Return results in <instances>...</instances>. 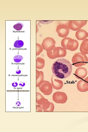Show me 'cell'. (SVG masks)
I'll return each mask as SVG.
<instances>
[{
  "label": "cell",
  "mask_w": 88,
  "mask_h": 132,
  "mask_svg": "<svg viewBox=\"0 0 88 132\" xmlns=\"http://www.w3.org/2000/svg\"><path fill=\"white\" fill-rule=\"evenodd\" d=\"M84 80L87 82L88 83V76L86 78H85Z\"/></svg>",
  "instance_id": "28"
},
{
  "label": "cell",
  "mask_w": 88,
  "mask_h": 132,
  "mask_svg": "<svg viewBox=\"0 0 88 132\" xmlns=\"http://www.w3.org/2000/svg\"><path fill=\"white\" fill-rule=\"evenodd\" d=\"M54 104L48 101L43 105V109L44 112H52L54 111Z\"/></svg>",
  "instance_id": "16"
},
{
  "label": "cell",
  "mask_w": 88,
  "mask_h": 132,
  "mask_svg": "<svg viewBox=\"0 0 88 132\" xmlns=\"http://www.w3.org/2000/svg\"><path fill=\"white\" fill-rule=\"evenodd\" d=\"M25 85V82L23 81H21L20 82L19 84V86L21 87H24Z\"/></svg>",
  "instance_id": "25"
},
{
  "label": "cell",
  "mask_w": 88,
  "mask_h": 132,
  "mask_svg": "<svg viewBox=\"0 0 88 132\" xmlns=\"http://www.w3.org/2000/svg\"><path fill=\"white\" fill-rule=\"evenodd\" d=\"M76 36L78 40H83L88 36V33L84 30L80 29L76 32Z\"/></svg>",
  "instance_id": "14"
},
{
  "label": "cell",
  "mask_w": 88,
  "mask_h": 132,
  "mask_svg": "<svg viewBox=\"0 0 88 132\" xmlns=\"http://www.w3.org/2000/svg\"><path fill=\"white\" fill-rule=\"evenodd\" d=\"M55 41L53 38L48 37L44 39L42 43L44 49L47 52L52 51L55 47Z\"/></svg>",
  "instance_id": "5"
},
{
  "label": "cell",
  "mask_w": 88,
  "mask_h": 132,
  "mask_svg": "<svg viewBox=\"0 0 88 132\" xmlns=\"http://www.w3.org/2000/svg\"><path fill=\"white\" fill-rule=\"evenodd\" d=\"M56 31L59 37L64 38L66 37L68 35L69 32V29L67 25L61 23L57 26Z\"/></svg>",
  "instance_id": "9"
},
{
  "label": "cell",
  "mask_w": 88,
  "mask_h": 132,
  "mask_svg": "<svg viewBox=\"0 0 88 132\" xmlns=\"http://www.w3.org/2000/svg\"><path fill=\"white\" fill-rule=\"evenodd\" d=\"M23 26V24L20 22L17 23L13 26V28L17 31L21 30Z\"/></svg>",
  "instance_id": "22"
},
{
  "label": "cell",
  "mask_w": 88,
  "mask_h": 132,
  "mask_svg": "<svg viewBox=\"0 0 88 132\" xmlns=\"http://www.w3.org/2000/svg\"><path fill=\"white\" fill-rule=\"evenodd\" d=\"M87 71L86 68L82 67L77 68L75 72V75L78 79H84L87 75Z\"/></svg>",
  "instance_id": "11"
},
{
  "label": "cell",
  "mask_w": 88,
  "mask_h": 132,
  "mask_svg": "<svg viewBox=\"0 0 88 132\" xmlns=\"http://www.w3.org/2000/svg\"><path fill=\"white\" fill-rule=\"evenodd\" d=\"M39 88L40 90L45 95H50L53 91L52 83L47 81L44 80Z\"/></svg>",
  "instance_id": "6"
},
{
  "label": "cell",
  "mask_w": 88,
  "mask_h": 132,
  "mask_svg": "<svg viewBox=\"0 0 88 132\" xmlns=\"http://www.w3.org/2000/svg\"><path fill=\"white\" fill-rule=\"evenodd\" d=\"M36 112H42V108L39 105H37L36 106Z\"/></svg>",
  "instance_id": "23"
},
{
  "label": "cell",
  "mask_w": 88,
  "mask_h": 132,
  "mask_svg": "<svg viewBox=\"0 0 88 132\" xmlns=\"http://www.w3.org/2000/svg\"><path fill=\"white\" fill-rule=\"evenodd\" d=\"M45 65V60L43 58L38 57L36 60V67L38 69H43Z\"/></svg>",
  "instance_id": "18"
},
{
  "label": "cell",
  "mask_w": 88,
  "mask_h": 132,
  "mask_svg": "<svg viewBox=\"0 0 88 132\" xmlns=\"http://www.w3.org/2000/svg\"><path fill=\"white\" fill-rule=\"evenodd\" d=\"M21 105V103L20 102L18 101L15 102V105L17 107H19Z\"/></svg>",
  "instance_id": "26"
},
{
  "label": "cell",
  "mask_w": 88,
  "mask_h": 132,
  "mask_svg": "<svg viewBox=\"0 0 88 132\" xmlns=\"http://www.w3.org/2000/svg\"><path fill=\"white\" fill-rule=\"evenodd\" d=\"M80 50L81 53L85 55L88 54V39H85L82 42Z\"/></svg>",
  "instance_id": "15"
},
{
  "label": "cell",
  "mask_w": 88,
  "mask_h": 132,
  "mask_svg": "<svg viewBox=\"0 0 88 132\" xmlns=\"http://www.w3.org/2000/svg\"><path fill=\"white\" fill-rule=\"evenodd\" d=\"M52 70L53 74L57 78H66L72 72V65L67 60L63 58L58 59L53 64Z\"/></svg>",
  "instance_id": "1"
},
{
  "label": "cell",
  "mask_w": 88,
  "mask_h": 132,
  "mask_svg": "<svg viewBox=\"0 0 88 132\" xmlns=\"http://www.w3.org/2000/svg\"><path fill=\"white\" fill-rule=\"evenodd\" d=\"M43 48L42 46L40 44L36 43V55L37 56L39 55L43 51Z\"/></svg>",
  "instance_id": "20"
},
{
  "label": "cell",
  "mask_w": 88,
  "mask_h": 132,
  "mask_svg": "<svg viewBox=\"0 0 88 132\" xmlns=\"http://www.w3.org/2000/svg\"><path fill=\"white\" fill-rule=\"evenodd\" d=\"M21 70L19 69H17L16 71V73L18 74H20L21 73Z\"/></svg>",
  "instance_id": "27"
},
{
  "label": "cell",
  "mask_w": 88,
  "mask_h": 132,
  "mask_svg": "<svg viewBox=\"0 0 88 132\" xmlns=\"http://www.w3.org/2000/svg\"><path fill=\"white\" fill-rule=\"evenodd\" d=\"M54 74L52 76L51 80L53 88L56 90L61 89L63 87V83L61 80L57 79Z\"/></svg>",
  "instance_id": "10"
},
{
  "label": "cell",
  "mask_w": 88,
  "mask_h": 132,
  "mask_svg": "<svg viewBox=\"0 0 88 132\" xmlns=\"http://www.w3.org/2000/svg\"><path fill=\"white\" fill-rule=\"evenodd\" d=\"M61 45L65 49L73 51L77 49L79 44L78 41L76 40L65 37L62 40Z\"/></svg>",
  "instance_id": "2"
},
{
  "label": "cell",
  "mask_w": 88,
  "mask_h": 132,
  "mask_svg": "<svg viewBox=\"0 0 88 132\" xmlns=\"http://www.w3.org/2000/svg\"><path fill=\"white\" fill-rule=\"evenodd\" d=\"M36 86L39 87L44 81V74L42 71L36 69Z\"/></svg>",
  "instance_id": "13"
},
{
  "label": "cell",
  "mask_w": 88,
  "mask_h": 132,
  "mask_svg": "<svg viewBox=\"0 0 88 132\" xmlns=\"http://www.w3.org/2000/svg\"><path fill=\"white\" fill-rule=\"evenodd\" d=\"M24 45L23 42L21 40L16 41L14 44V46L16 48H20L22 47Z\"/></svg>",
  "instance_id": "19"
},
{
  "label": "cell",
  "mask_w": 88,
  "mask_h": 132,
  "mask_svg": "<svg viewBox=\"0 0 88 132\" xmlns=\"http://www.w3.org/2000/svg\"><path fill=\"white\" fill-rule=\"evenodd\" d=\"M72 61L75 66L79 67L87 64L88 62V58L85 55L78 53H75L73 56Z\"/></svg>",
  "instance_id": "3"
},
{
  "label": "cell",
  "mask_w": 88,
  "mask_h": 132,
  "mask_svg": "<svg viewBox=\"0 0 88 132\" xmlns=\"http://www.w3.org/2000/svg\"><path fill=\"white\" fill-rule=\"evenodd\" d=\"M23 58V57L21 55H15L13 57L14 61L16 63H19L21 62Z\"/></svg>",
  "instance_id": "21"
},
{
  "label": "cell",
  "mask_w": 88,
  "mask_h": 132,
  "mask_svg": "<svg viewBox=\"0 0 88 132\" xmlns=\"http://www.w3.org/2000/svg\"><path fill=\"white\" fill-rule=\"evenodd\" d=\"M47 54L49 58L53 59L65 57L66 54V49L62 47H55L53 51L47 52Z\"/></svg>",
  "instance_id": "4"
},
{
  "label": "cell",
  "mask_w": 88,
  "mask_h": 132,
  "mask_svg": "<svg viewBox=\"0 0 88 132\" xmlns=\"http://www.w3.org/2000/svg\"><path fill=\"white\" fill-rule=\"evenodd\" d=\"M18 85V83L16 81H13L12 83V86L13 87H17Z\"/></svg>",
  "instance_id": "24"
},
{
  "label": "cell",
  "mask_w": 88,
  "mask_h": 132,
  "mask_svg": "<svg viewBox=\"0 0 88 132\" xmlns=\"http://www.w3.org/2000/svg\"><path fill=\"white\" fill-rule=\"evenodd\" d=\"M77 87L78 90L80 92H86L88 90V83L84 79H81L78 82Z\"/></svg>",
  "instance_id": "12"
},
{
  "label": "cell",
  "mask_w": 88,
  "mask_h": 132,
  "mask_svg": "<svg viewBox=\"0 0 88 132\" xmlns=\"http://www.w3.org/2000/svg\"><path fill=\"white\" fill-rule=\"evenodd\" d=\"M52 99L53 101L56 103L64 104L66 102L67 97L65 92L57 91L53 94Z\"/></svg>",
  "instance_id": "7"
},
{
  "label": "cell",
  "mask_w": 88,
  "mask_h": 132,
  "mask_svg": "<svg viewBox=\"0 0 88 132\" xmlns=\"http://www.w3.org/2000/svg\"><path fill=\"white\" fill-rule=\"evenodd\" d=\"M48 101V99H45L40 93L38 92H36V102L37 104L43 105Z\"/></svg>",
  "instance_id": "17"
},
{
  "label": "cell",
  "mask_w": 88,
  "mask_h": 132,
  "mask_svg": "<svg viewBox=\"0 0 88 132\" xmlns=\"http://www.w3.org/2000/svg\"><path fill=\"white\" fill-rule=\"evenodd\" d=\"M87 22V21H69L67 25L70 29L76 31L81 29L86 24Z\"/></svg>",
  "instance_id": "8"
}]
</instances>
